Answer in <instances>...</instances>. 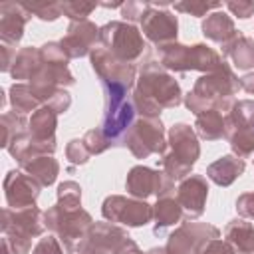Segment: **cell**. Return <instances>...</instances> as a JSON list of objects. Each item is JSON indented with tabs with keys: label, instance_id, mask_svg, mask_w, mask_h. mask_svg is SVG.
Returning <instances> with one entry per match:
<instances>
[{
	"label": "cell",
	"instance_id": "obj_12",
	"mask_svg": "<svg viewBox=\"0 0 254 254\" xmlns=\"http://www.w3.org/2000/svg\"><path fill=\"white\" fill-rule=\"evenodd\" d=\"M125 189L133 198L145 200L151 194H155L157 198L171 194L175 190V183L165 171H155L151 167L137 165L129 171L127 181H125Z\"/></svg>",
	"mask_w": 254,
	"mask_h": 254
},
{
	"label": "cell",
	"instance_id": "obj_5",
	"mask_svg": "<svg viewBox=\"0 0 254 254\" xmlns=\"http://www.w3.org/2000/svg\"><path fill=\"white\" fill-rule=\"evenodd\" d=\"M159 58L161 65L171 71H204L210 73L222 65V56L208 48L206 44H192V46H183V44H167L159 48Z\"/></svg>",
	"mask_w": 254,
	"mask_h": 254
},
{
	"label": "cell",
	"instance_id": "obj_7",
	"mask_svg": "<svg viewBox=\"0 0 254 254\" xmlns=\"http://www.w3.org/2000/svg\"><path fill=\"white\" fill-rule=\"evenodd\" d=\"M46 228L58 234V238L64 242V248L69 254H75L81 242L85 240L89 228L93 226L91 214L87 210L79 208H62L60 204L50 206L44 212Z\"/></svg>",
	"mask_w": 254,
	"mask_h": 254
},
{
	"label": "cell",
	"instance_id": "obj_42",
	"mask_svg": "<svg viewBox=\"0 0 254 254\" xmlns=\"http://www.w3.org/2000/svg\"><path fill=\"white\" fill-rule=\"evenodd\" d=\"M226 8L238 18H250L254 14V2H226Z\"/></svg>",
	"mask_w": 254,
	"mask_h": 254
},
{
	"label": "cell",
	"instance_id": "obj_22",
	"mask_svg": "<svg viewBox=\"0 0 254 254\" xmlns=\"http://www.w3.org/2000/svg\"><path fill=\"white\" fill-rule=\"evenodd\" d=\"M202 34H204V38H208V40H212V42H216V44H220L224 48L240 32H236L234 22H232V18L228 14H224V12H212L202 22Z\"/></svg>",
	"mask_w": 254,
	"mask_h": 254
},
{
	"label": "cell",
	"instance_id": "obj_38",
	"mask_svg": "<svg viewBox=\"0 0 254 254\" xmlns=\"http://www.w3.org/2000/svg\"><path fill=\"white\" fill-rule=\"evenodd\" d=\"M32 254H64V248H62L58 236L48 234V236L40 238V242L34 246Z\"/></svg>",
	"mask_w": 254,
	"mask_h": 254
},
{
	"label": "cell",
	"instance_id": "obj_2",
	"mask_svg": "<svg viewBox=\"0 0 254 254\" xmlns=\"http://www.w3.org/2000/svg\"><path fill=\"white\" fill-rule=\"evenodd\" d=\"M240 89V77L234 75L232 67L222 62V65L210 73H204L196 79L192 91L185 95V105L194 115H200L208 109L230 111L234 105L232 95Z\"/></svg>",
	"mask_w": 254,
	"mask_h": 254
},
{
	"label": "cell",
	"instance_id": "obj_43",
	"mask_svg": "<svg viewBox=\"0 0 254 254\" xmlns=\"http://www.w3.org/2000/svg\"><path fill=\"white\" fill-rule=\"evenodd\" d=\"M16 54H18L16 48H12V46H8V44H2V46H0V69H2V71H10Z\"/></svg>",
	"mask_w": 254,
	"mask_h": 254
},
{
	"label": "cell",
	"instance_id": "obj_30",
	"mask_svg": "<svg viewBox=\"0 0 254 254\" xmlns=\"http://www.w3.org/2000/svg\"><path fill=\"white\" fill-rule=\"evenodd\" d=\"M10 103L16 113H30L42 107V101L36 97L30 83H12L10 87Z\"/></svg>",
	"mask_w": 254,
	"mask_h": 254
},
{
	"label": "cell",
	"instance_id": "obj_19",
	"mask_svg": "<svg viewBox=\"0 0 254 254\" xmlns=\"http://www.w3.org/2000/svg\"><path fill=\"white\" fill-rule=\"evenodd\" d=\"M125 238H129V234L123 228L109 222H97L89 228L75 254H111Z\"/></svg>",
	"mask_w": 254,
	"mask_h": 254
},
{
	"label": "cell",
	"instance_id": "obj_34",
	"mask_svg": "<svg viewBox=\"0 0 254 254\" xmlns=\"http://www.w3.org/2000/svg\"><path fill=\"white\" fill-rule=\"evenodd\" d=\"M81 139H83V143H85L89 155H99V153H103V151H107V149L111 147L109 139L105 137V133H103L99 127H97V129H89Z\"/></svg>",
	"mask_w": 254,
	"mask_h": 254
},
{
	"label": "cell",
	"instance_id": "obj_6",
	"mask_svg": "<svg viewBox=\"0 0 254 254\" xmlns=\"http://www.w3.org/2000/svg\"><path fill=\"white\" fill-rule=\"evenodd\" d=\"M0 228L16 254H28L32 250V240L40 236L46 228L44 212L38 206H28L18 210L4 208Z\"/></svg>",
	"mask_w": 254,
	"mask_h": 254
},
{
	"label": "cell",
	"instance_id": "obj_25",
	"mask_svg": "<svg viewBox=\"0 0 254 254\" xmlns=\"http://www.w3.org/2000/svg\"><path fill=\"white\" fill-rule=\"evenodd\" d=\"M153 216L157 220L155 222V234H161L165 228H169V226H173L185 218L183 208H181V204L173 192L157 198V204L153 206Z\"/></svg>",
	"mask_w": 254,
	"mask_h": 254
},
{
	"label": "cell",
	"instance_id": "obj_18",
	"mask_svg": "<svg viewBox=\"0 0 254 254\" xmlns=\"http://www.w3.org/2000/svg\"><path fill=\"white\" fill-rule=\"evenodd\" d=\"M175 196L183 208L185 220H196L204 212V204L208 196V183L202 175H189L179 185Z\"/></svg>",
	"mask_w": 254,
	"mask_h": 254
},
{
	"label": "cell",
	"instance_id": "obj_8",
	"mask_svg": "<svg viewBox=\"0 0 254 254\" xmlns=\"http://www.w3.org/2000/svg\"><path fill=\"white\" fill-rule=\"evenodd\" d=\"M224 137L228 139L232 153L240 159H248L254 153V101H234L232 109L224 115Z\"/></svg>",
	"mask_w": 254,
	"mask_h": 254
},
{
	"label": "cell",
	"instance_id": "obj_4",
	"mask_svg": "<svg viewBox=\"0 0 254 254\" xmlns=\"http://www.w3.org/2000/svg\"><path fill=\"white\" fill-rule=\"evenodd\" d=\"M169 151L163 153L161 157V167L163 171L173 179H187L190 175L192 165L196 163L200 155L198 139L196 133L190 125L187 123H175L169 129Z\"/></svg>",
	"mask_w": 254,
	"mask_h": 254
},
{
	"label": "cell",
	"instance_id": "obj_40",
	"mask_svg": "<svg viewBox=\"0 0 254 254\" xmlns=\"http://www.w3.org/2000/svg\"><path fill=\"white\" fill-rule=\"evenodd\" d=\"M196 254H234V248L226 242V240H220V238H212L208 242H204Z\"/></svg>",
	"mask_w": 254,
	"mask_h": 254
},
{
	"label": "cell",
	"instance_id": "obj_35",
	"mask_svg": "<svg viewBox=\"0 0 254 254\" xmlns=\"http://www.w3.org/2000/svg\"><path fill=\"white\" fill-rule=\"evenodd\" d=\"M97 4L93 2H62V14H65L67 18H71V22L77 20H87V16L95 10Z\"/></svg>",
	"mask_w": 254,
	"mask_h": 254
},
{
	"label": "cell",
	"instance_id": "obj_24",
	"mask_svg": "<svg viewBox=\"0 0 254 254\" xmlns=\"http://www.w3.org/2000/svg\"><path fill=\"white\" fill-rule=\"evenodd\" d=\"M56 125H58V113L50 105H42L38 111L32 113V117L28 121V131H30L32 139L48 143V141H56V137H54Z\"/></svg>",
	"mask_w": 254,
	"mask_h": 254
},
{
	"label": "cell",
	"instance_id": "obj_26",
	"mask_svg": "<svg viewBox=\"0 0 254 254\" xmlns=\"http://www.w3.org/2000/svg\"><path fill=\"white\" fill-rule=\"evenodd\" d=\"M20 169H22L24 173H28L30 177H34L42 187H50V185L56 181L58 173H60V165H58V161H56L52 155L34 157V159H30V161L22 163Z\"/></svg>",
	"mask_w": 254,
	"mask_h": 254
},
{
	"label": "cell",
	"instance_id": "obj_14",
	"mask_svg": "<svg viewBox=\"0 0 254 254\" xmlns=\"http://www.w3.org/2000/svg\"><path fill=\"white\" fill-rule=\"evenodd\" d=\"M218 236H220V230L216 226L206 222L187 220L169 236V242L165 248L169 254H196L204 242Z\"/></svg>",
	"mask_w": 254,
	"mask_h": 254
},
{
	"label": "cell",
	"instance_id": "obj_9",
	"mask_svg": "<svg viewBox=\"0 0 254 254\" xmlns=\"http://www.w3.org/2000/svg\"><path fill=\"white\" fill-rule=\"evenodd\" d=\"M99 42L103 44V48L113 54L115 58L133 64L145 50V42L141 32L129 24V22H121V20H113L107 22L105 26L99 28Z\"/></svg>",
	"mask_w": 254,
	"mask_h": 254
},
{
	"label": "cell",
	"instance_id": "obj_46",
	"mask_svg": "<svg viewBox=\"0 0 254 254\" xmlns=\"http://www.w3.org/2000/svg\"><path fill=\"white\" fill-rule=\"evenodd\" d=\"M0 252H2V254H16L14 248L10 246L8 238H4V236H2V242H0Z\"/></svg>",
	"mask_w": 254,
	"mask_h": 254
},
{
	"label": "cell",
	"instance_id": "obj_36",
	"mask_svg": "<svg viewBox=\"0 0 254 254\" xmlns=\"http://www.w3.org/2000/svg\"><path fill=\"white\" fill-rule=\"evenodd\" d=\"M65 157H67V161L73 163V165H85L91 155H89V151H87L83 139H71V141L67 143V147H65Z\"/></svg>",
	"mask_w": 254,
	"mask_h": 254
},
{
	"label": "cell",
	"instance_id": "obj_10",
	"mask_svg": "<svg viewBox=\"0 0 254 254\" xmlns=\"http://www.w3.org/2000/svg\"><path fill=\"white\" fill-rule=\"evenodd\" d=\"M125 147H129V151L137 159H147L149 155H163L167 151V141L161 119L139 117L125 139Z\"/></svg>",
	"mask_w": 254,
	"mask_h": 254
},
{
	"label": "cell",
	"instance_id": "obj_21",
	"mask_svg": "<svg viewBox=\"0 0 254 254\" xmlns=\"http://www.w3.org/2000/svg\"><path fill=\"white\" fill-rule=\"evenodd\" d=\"M244 169H246L244 159L236 157L234 153L222 155L220 159H216L214 163H210L206 167V177L218 187H228L244 173Z\"/></svg>",
	"mask_w": 254,
	"mask_h": 254
},
{
	"label": "cell",
	"instance_id": "obj_1",
	"mask_svg": "<svg viewBox=\"0 0 254 254\" xmlns=\"http://www.w3.org/2000/svg\"><path fill=\"white\" fill-rule=\"evenodd\" d=\"M131 95L141 117H159L163 109L177 107L183 101L181 85L161 62H147L141 67L137 87Z\"/></svg>",
	"mask_w": 254,
	"mask_h": 254
},
{
	"label": "cell",
	"instance_id": "obj_45",
	"mask_svg": "<svg viewBox=\"0 0 254 254\" xmlns=\"http://www.w3.org/2000/svg\"><path fill=\"white\" fill-rule=\"evenodd\" d=\"M240 87L244 91H248V93H254V71H250V73L240 77Z\"/></svg>",
	"mask_w": 254,
	"mask_h": 254
},
{
	"label": "cell",
	"instance_id": "obj_41",
	"mask_svg": "<svg viewBox=\"0 0 254 254\" xmlns=\"http://www.w3.org/2000/svg\"><path fill=\"white\" fill-rule=\"evenodd\" d=\"M236 210L242 218L254 220V192H244L236 198Z\"/></svg>",
	"mask_w": 254,
	"mask_h": 254
},
{
	"label": "cell",
	"instance_id": "obj_27",
	"mask_svg": "<svg viewBox=\"0 0 254 254\" xmlns=\"http://www.w3.org/2000/svg\"><path fill=\"white\" fill-rule=\"evenodd\" d=\"M230 58L238 69L254 67V40L238 34L228 46L222 48V58Z\"/></svg>",
	"mask_w": 254,
	"mask_h": 254
},
{
	"label": "cell",
	"instance_id": "obj_44",
	"mask_svg": "<svg viewBox=\"0 0 254 254\" xmlns=\"http://www.w3.org/2000/svg\"><path fill=\"white\" fill-rule=\"evenodd\" d=\"M111 254H143V252L139 250V246H137L131 238H125V240H123Z\"/></svg>",
	"mask_w": 254,
	"mask_h": 254
},
{
	"label": "cell",
	"instance_id": "obj_32",
	"mask_svg": "<svg viewBox=\"0 0 254 254\" xmlns=\"http://www.w3.org/2000/svg\"><path fill=\"white\" fill-rule=\"evenodd\" d=\"M58 204L62 208H79L81 206V187L73 181H65L58 187Z\"/></svg>",
	"mask_w": 254,
	"mask_h": 254
},
{
	"label": "cell",
	"instance_id": "obj_39",
	"mask_svg": "<svg viewBox=\"0 0 254 254\" xmlns=\"http://www.w3.org/2000/svg\"><path fill=\"white\" fill-rule=\"evenodd\" d=\"M149 2H127L121 6V16L131 24V22H141L143 14L147 12Z\"/></svg>",
	"mask_w": 254,
	"mask_h": 254
},
{
	"label": "cell",
	"instance_id": "obj_20",
	"mask_svg": "<svg viewBox=\"0 0 254 254\" xmlns=\"http://www.w3.org/2000/svg\"><path fill=\"white\" fill-rule=\"evenodd\" d=\"M30 18H32V12L22 2H2L0 4V38H2V44H8L12 48L18 46Z\"/></svg>",
	"mask_w": 254,
	"mask_h": 254
},
{
	"label": "cell",
	"instance_id": "obj_13",
	"mask_svg": "<svg viewBox=\"0 0 254 254\" xmlns=\"http://www.w3.org/2000/svg\"><path fill=\"white\" fill-rule=\"evenodd\" d=\"M89 62L97 77L101 79V85H123L131 87L135 81V64L123 62L109 54L105 48H95L89 54Z\"/></svg>",
	"mask_w": 254,
	"mask_h": 254
},
{
	"label": "cell",
	"instance_id": "obj_47",
	"mask_svg": "<svg viewBox=\"0 0 254 254\" xmlns=\"http://www.w3.org/2000/svg\"><path fill=\"white\" fill-rule=\"evenodd\" d=\"M147 254H169V252H167L165 246H155V248H151Z\"/></svg>",
	"mask_w": 254,
	"mask_h": 254
},
{
	"label": "cell",
	"instance_id": "obj_23",
	"mask_svg": "<svg viewBox=\"0 0 254 254\" xmlns=\"http://www.w3.org/2000/svg\"><path fill=\"white\" fill-rule=\"evenodd\" d=\"M226 242L238 254H254V224L244 218H234L224 226Z\"/></svg>",
	"mask_w": 254,
	"mask_h": 254
},
{
	"label": "cell",
	"instance_id": "obj_3",
	"mask_svg": "<svg viewBox=\"0 0 254 254\" xmlns=\"http://www.w3.org/2000/svg\"><path fill=\"white\" fill-rule=\"evenodd\" d=\"M105 89V111L101 121V131L109 139L111 147H125V139L133 127L135 119V103L129 93L131 87L123 85H103Z\"/></svg>",
	"mask_w": 254,
	"mask_h": 254
},
{
	"label": "cell",
	"instance_id": "obj_37",
	"mask_svg": "<svg viewBox=\"0 0 254 254\" xmlns=\"http://www.w3.org/2000/svg\"><path fill=\"white\" fill-rule=\"evenodd\" d=\"M222 8L220 2H177L175 10L177 12H185L190 16H204L208 10H218Z\"/></svg>",
	"mask_w": 254,
	"mask_h": 254
},
{
	"label": "cell",
	"instance_id": "obj_29",
	"mask_svg": "<svg viewBox=\"0 0 254 254\" xmlns=\"http://www.w3.org/2000/svg\"><path fill=\"white\" fill-rule=\"evenodd\" d=\"M196 133L206 141H218L224 135V117L218 109H208L196 115Z\"/></svg>",
	"mask_w": 254,
	"mask_h": 254
},
{
	"label": "cell",
	"instance_id": "obj_17",
	"mask_svg": "<svg viewBox=\"0 0 254 254\" xmlns=\"http://www.w3.org/2000/svg\"><path fill=\"white\" fill-rule=\"evenodd\" d=\"M97 42H99V28L89 20H77V22H69L67 34L60 40V46L65 52V56L71 60L91 54Z\"/></svg>",
	"mask_w": 254,
	"mask_h": 254
},
{
	"label": "cell",
	"instance_id": "obj_15",
	"mask_svg": "<svg viewBox=\"0 0 254 254\" xmlns=\"http://www.w3.org/2000/svg\"><path fill=\"white\" fill-rule=\"evenodd\" d=\"M167 4H149L147 12L141 18V28L147 40H151L157 48L177 42L179 22L177 16L169 10H161Z\"/></svg>",
	"mask_w": 254,
	"mask_h": 254
},
{
	"label": "cell",
	"instance_id": "obj_16",
	"mask_svg": "<svg viewBox=\"0 0 254 254\" xmlns=\"http://www.w3.org/2000/svg\"><path fill=\"white\" fill-rule=\"evenodd\" d=\"M40 190H42V185L22 169L20 171L12 169L4 179V194H6L8 208L18 210V208L36 206V198L40 196Z\"/></svg>",
	"mask_w": 254,
	"mask_h": 254
},
{
	"label": "cell",
	"instance_id": "obj_33",
	"mask_svg": "<svg viewBox=\"0 0 254 254\" xmlns=\"http://www.w3.org/2000/svg\"><path fill=\"white\" fill-rule=\"evenodd\" d=\"M24 6L32 12V16H38L44 22H54V20H58L62 16V2H48V0L32 2V4L24 2Z\"/></svg>",
	"mask_w": 254,
	"mask_h": 254
},
{
	"label": "cell",
	"instance_id": "obj_28",
	"mask_svg": "<svg viewBox=\"0 0 254 254\" xmlns=\"http://www.w3.org/2000/svg\"><path fill=\"white\" fill-rule=\"evenodd\" d=\"M40 64H42L40 48H32V46L22 48V50L16 54V58H14V64H12V67H10V75H12L14 79H28V81H30V79L36 75Z\"/></svg>",
	"mask_w": 254,
	"mask_h": 254
},
{
	"label": "cell",
	"instance_id": "obj_11",
	"mask_svg": "<svg viewBox=\"0 0 254 254\" xmlns=\"http://www.w3.org/2000/svg\"><path fill=\"white\" fill-rule=\"evenodd\" d=\"M101 214L109 222H119L125 226H145L153 218V206L141 198L111 194L103 200Z\"/></svg>",
	"mask_w": 254,
	"mask_h": 254
},
{
	"label": "cell",
	"instance_id": "obj_31",
	"mask_svg": "<svg viewBox=\"0 0 254 254\" xmlns=\"http://www.w3.org/2000/svg\"><path fill=\"white\" fill-rule=\"evenodd\" d=\"M0 123H2V147L4 149H8L16 139H20L22 135L28 133V129H26L28 121L22 113H16V111L4 113Z\"/></svg>",
	"mask_w": 254,
	"mask_h": 254
}]
</instances>
